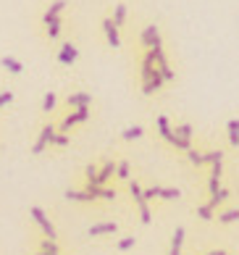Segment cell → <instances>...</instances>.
I'll return each mask as SVG.
<instances>
[{
    "mask_svg": "<svg viewBox=\"0 0 239 255\" xmlns=\"http://www.w3.org/2000/svg\"><path fill=\"white\" fill-rule=\"evenodd\" d=\"M29 216H32V221H34V224H37V226H40V229H42V234H45L47 240H55V237H58V232H55L53 221L47 219V213L42 211L40 205H32V208H29Z\"/></svg>",
    "mask_w": 239,
    "mask_h": 255,
    "instance_id": "cell-1",
    "label": "cell"
},
{
    "mask_svg": "<svg viewBox=\"0 0 239 255\" xmlns=\"http://www.w3.org/2000/svg\"><path fill=\"white\" fill-rule=\"evenodd\" d=\"M90 116H92V108H79V111H71L69 116H66L63 121L55 129L61 131V134H69V131L76 127V124H84V121H90Z\"/></svg>",
    "mask_w": 239,
    "mask_h": 255,
    "instance_id": "cell-2",
    "label": "cell"
},
{
    "mask_svg": "<svg viewBox=\"0 0 239 255\" xmlns=\"http://www.w3.org/2000/svg\"><path fill=\"white\" fill-rule=\"evenodd\" d=\"M55 124H45L42 131H40V137H37V142L32 145V155H40L47 150V145H53V137H55Z\"/></svg>",
    "mask_w": 239,
    "mask_h": 255,
    "instance_id": "cell-3",
    "label": "cell"
},
{
    "mask_svg": "<svg viewBox=\"0 0 239 255\" xmlns=\"http://www.w3.org/2000/svg\"><path fill=\"white\" fill-rule=\"evenodd\" d=\"M155 129H158V137L163 139L166 145L174 147V124H171V119L166 116V113H160V116H155Z\"/></svg>",
    "mask_w": 239,
    "mask_h": 255,
    "instance_id": "cell-4",
    "label": "cell"
},
{
    "mask_svg": "<svg viewBox=\"0 0 239 255\" xmlns=\"http://www.w3.org/2000/svg\"><path fill=\"white\" fill-rule=\"evenodd\" d=\"M139 45L142 48H158V45H163V40H160V29H158V24H147L145 29H142L139 34Z\"/></svg>",
    "mask_w": 239,
    "mask_h": 255,
    "instance_id": "cell-5",
    "label": "cell"
},
{
    "mask_svg": "<svg viewBox=\"0 0 239 255\" xmlns=\"http://www.w3.org/2000/svg\"><path fill=\"white\" fill-rule=\"evenodd\" d=\"M116 176V160L105 158L100 168H98V179H95V187H108V182Z\"/></svg>",
    "mask_w": 239,
    "mask_h": 255,
    "instance_id": "cell-6",
    "label": "cell"
},
{
    "mask_svg": "<svg viewBox=\"0 0 239 255\" xmlns=\"http://www.w3.org/2000/svg\"><path fill=\"white\" fill-rule=\"evenodd\" d=\"M216 221L218 226H232V224H239V205H226L216 213Z\"/></svg>",
    "mask_w": 239,
    "mask_h": 255,
    "instance_id": "cell-7",
    "label": "cell"
},
{
    "mask_svg": "<svg viewBox=\"0 0 239 255\" xmlns=\"http://www.w3.org/2000/svg\"><path fill=\"white\" fill-rule=\"evenodd\" d=\"M232 195H234V190L224 184V187H221V190H218L213 197H208V203H210V208H213V211L218 213L221 208H226V205H229V200H232Z\"/></svg>",
    "mask_w": 239,
    "mask_h": 255,
    "instance_id": "cell-8",
    "label": "cell"
},
{
    "mask_svg": "<svg viewBox=\"0 0 239 255\" xmlns=\"http://www.w3.org/2000/svg\"><path fill=\"white\" fill-rule=\"evenodd\" d=\"M82 190H87L95 200H108V203H113L119 197V192L113 190V187H95V184H84Z\"/></svg>",
    "mask_w": 239,
    "mask_h": 255,
    "instance_id": "cell-9",
    "label": "cell"
},
{
    "mask_svg": "<svg viewBox=\"0 0 239 255\" xmlns=\"http://www.w3.org/2000/svg\"><path fill=\"white\" fill-rule=\"evenodd\" d=\"M66 106H69L71 111L92 108V95H90V92H71V95L66 98Z\"/></svg>",
    "mask_w": 239,
    "mask_h": 255,
    "instance_id": "cell-10",
    "label": "cell"
},
{
    "mask_svg": "<svg viewBox=\"0 0 239 255\" xmlns=\"http://www.w3.org/2000/svg\"><path fill=\"white\" fill-rule=\"evenodd\" d=\"M116 232H119L116 221H100V224H92L87 229L90 237H108V234H116Z\"/></svg>",
    "mask_w": 239,
    "mask_h": 255,
    "instance_id": "cell-11",
    "label": "cell"
},
{
    "mask_svg": "<svg viewBox=\"0 0 239 255\" xmlns=\"http://www.w3.org/2000/svg\"><path fill=\"white\" fill-rule=\"evenodd\" d=\"M184 242H187V226H176V229H174V237H171L168 255H181V250H184Z\"/></svg>",
    "mask_w": 239,
    "mask_h": 255,
    "instance_id": "cell-12",
    "label": "cell"
},
{
    "mask_svg": "<svg viewBox=\"0 0 239 255\" xmlns=\"http://www.w3.org/2000/svg\"><path fill=\"white\" fill-rule=\"evenodd\" d=\"M76 58H79V48H76L74 42H63V45H61V50H58V63L71 66Z\"/></svg>",
    "mask_w": 239,
    "mask_h": 255,
    "instance_id": "cell-13",
    "label": "cell"
},
{
    "mask_svg": "<svg viewBox=\"0 0 239 255\" xmlns=\"http://www.w3.org/2000/svg\"><path fill=\"white\" fill-rule=\"evenodd\" d=\"M103 32L108 37L111 48H121V34H119V26L113 24V18H103Z\"/></svg>",
    "mask_w": 239,
    "mask_h": 255,
    "instance_id": "cell-14",
    "label": "cell"
},
{
    "mask_svg": "<svg viewBox=\"0 0 239 255\" xmlns=\"http://www.w3.org/2000/svg\"><path fill=\"white\" fill-rule=\"evenodd\" d=\"M195 219L197 221H203V224H210V221H216V211L210 208V203H197L195 205Z\"/></svg>",
    "mask_w": 239,
    "mask_h": 255,
    "instance_id": "cell-15",
    "label": "cell"
},
{
    "mask_svg": "<svg viewBox=\"0 0 239 255\" xmlns=\"http://www.w3.org/2000/svg\"><path fill=\"white\" fill-rule=\"evenodd\" d=\"M226 137H229V147L239 150V119H229L226 121Z\"/></svg>",
    "mask_w": 239,
    "mask_h": 255,
    "instance_id": "cell-16",
    "label": "cell"
},
{
    "mask_svg": "<svg viewBox=\"0 0 239 255\" xmlns=\"http://www.w3.org/2000/svg\"><path fill=\"white\" fill-rule=\"evenodd\" d=\"M224 160H226V150L224 147H205V166L224 163Z\"/></svg>",
    "mask_w": 239,
    "mask_h": 255,
    "instance_id": "cell-17",
    "label": "cell"
},
{
    "mask_svg": "<svg viewBox=\"0 0 239 255\" xmlns=\"http://www.w3.org/2000/svg\"><path fill=\"white\" fill-rule=\"evenodd\" d=\"M184 155H187V160H189V166H195L197 171H200V168H205V150L189 147V150H187Z\"/></svg>",
    "mask_w": 239,
    "mask_h": 255,
    "instance_id": "cell-18",
    "label": "cell"
},
{
    "mask_svg": "<svg viewBox=\"0 0 239 255\" xmlns=\"http://www.w3.org/2000/svg\"><path fill=\"white\" fill-rule=\"evenodd\" d=\"M63 8H66V0H53V3L47 5V11L42 13V24H47L50 18H58L63 13Z\"/></svg>",
    "mask_w": 239,
    "mask_h": 255,
    "instance_id": "cell-19",
    "label": "cell"
},
{
    "mask_svg": "<svg viewBox=\"0 0 239 255\" xmlns=\"http://www.w3.org/2000/svg\"><path fill=\"white\" fill-rule=\"evenodd\" d=\"M63 197H66V200H71V203H95V197L87 190H66Z\"/></svg>",
    "mask_w": 239,
    "mask_h": 255,
    "instance_id": "cell-20",
    "label": "cell"
},
{
    "mask_svg": "<svg viewBox=\"0 0 239 255\" xmlns=\"http://www.w3.org/2000/svg\"><path fill=\"white\" fill-rule=\"evenodd\" d=\"M139 137H145V127H142V124L126 127V129L121 131V139H123V142H134V139H139Z\"/></svg>",
    "mask_w": 239,
    "mask_h": 255,
    "instance_id": "cell-21",
    "label": "cell"
},
{
    "mask_svg": "<svg viewBox=\"0 0 239 255\" xmlns=\"http://www.w3.org/2000/svg\"><path fill=\"white\" fill-rule=\"evenodd\" d=\"M0 66H3L5 71H11V74H21V71H24V63H21V61H16V58H11V55L0 58Z\"/></svg>",
    "mask_w": 239,
    "mask_h": 255,
    "instance_id": "cell-22",
    "label": "cell"
},
{
    "mask_svg": "<svg viewBox=\"0 0 239 255\" xmlns=\"http://www.w3.org/2000/svg\"><path fill=\"white\" fill-rule=\"evenodd\" d=\"M181 197V190L179 187H160V195H158V200H166V203H174Z\"/></svg>",
    "mask_w": 239,
    "mask_h": 255,
    "instance_id": "cell-23",
    "label": "cell"
},
{
    "mask_svg": "<svg viewBox=\"0 0 239 255\" xmlns=\"http://www.w3.org/2000/svg\"><path fill=\"white\" fill-rule=\"evenodd\" d=\"M126 16H129L126 3H119L116 8H113V24H116V26H123V24H126Z\"/></svg>",
    "mask_w": 239,
    "mask_h": 255,
    "instance_id": "cell-24",
    "label": "cell"
},
{
    "mask_svg": "<svg viewBox=\"0 0 239 255\" xmlns=\"http://www.w3.org/2000/svg\"><path fill=\"white\" fill-rule=\"evenodd\" d=\"M116 176L121 182H129L131 179V163L129 160H116Z\"/></svg>",
    "mask_w": 239,
    "mask_h": 255,
    "instance_id": "cell-25",
    "label": "cell"
},
{
    "mask_svg": "<svg viewBox=\"0 0 239 255\" xmlns=\"http://www.w3.org/2000/svg\"><path fill=\"white\" fill-rule=\"evenodd\" d=\"M126 190H129V195H131V200H134V203H142V200H145V197H142V190H145V187H142L137 179H129Z\"/></svg>",
    "mask_w": 239,
    "mask_h": 255,
    "instance_id": "cell-26",
    "label": "cell"
},
{
    "mask_svg": "<svg viewBox=\"0 0 239 255\" xmlns=\"http://www.w3.org/2000/svg\"><path fill=\"white\" fill-rule=\"evenodd\" d=\"M137 213H139V221L142 224H152V208H150V203H145V200H142V203H137Z\"/></svg>",
    "mask_w": 239,
    "mask_h": 255,
    "instance_id": "cell-27",
    "label": "cell"
},
{
    "mask_svg": "<svg viewBox=\"0 0 239 255\" xmlns=\"http://www.w3.org/2000/svg\"><path fill=\"white\" fill-rule=\"evenodd\" d=\"M61 26H63L61 16H58V18H50V21L45 24V32H47V37H50V40H55V37L61 34Z\"/></svg>",
    "mask_w": 239,
    "mask_h": 255,
    "instance_id": "cell-28",
    "label": "cell"
},
{
    "mask_svg": "<svg viewBox=\"0 0 239 255\" xmlns=\"http://www.w3.org/2000/svg\"><path fill=\"white\" fill-rule=\"evenodd\" d=\"M224 187V179H218V176H210L208 174V182H205V192H208V197H213L218 190Z\"/></svg>",
    "mask_w": 239,
    "mask_h": 255,
    "instance_id": "cell-29",
    "label": "cell"
},
{
    "mask_svg": "<svg viewBox=\"0 0 239 255\" xmlns=\"http://www.w3.org/2000/svg\"><path fill=\"white\" fill-rule=\"evenodd\" d=\"M40 253L61 255V248H58V242H55V240H47V237H42V240H40Z\"/></svg>",
    "mask_w": 239,
    "mask_h": 255,
    "instance_id": "cell-30",
    "label": "cell"
},
{
    "mask_svg": "<svg viewBox=\"0 0 239 255\" xmlns=\"http://www.w3.org/2000/svg\"><path fill=\"white\" fill-rule=\"evenodd\" d=\"M137 245V237L134 234H131V237H121L119 242H116V250H121V253H129L131 248H134Z\"/></svg>",
    "mask_w": 239,
    "mask_h": 255,
    "instance_id": "cell-31",
    "label": "cell"
},
{
    "mask_svg": "<svg viewBox=\"0 0 239 255\" xmlns=\"http://www.w3.org/2000/svg\"><path fill=\"white\" fill-rule=\"evenodd\" d=\"M55 103H58V98H55V92H53V90H50V92H45V98H42V111H45V113L55 111Z\"/></svg>",
    "mask_w": 239,
    "mask_h": 255,
    "instance_id": "cell-32",
    "label": "cell"
},
{
    "mask_svg": "<svg viewBox=\"0 0 239 255\" xmlns=\"http://www.w3.org/2000/svg\"><path fill=\"white\" fill-rule=\"evenodd\" d=\"M158 195H160V184H150V187H145V190H142V197H145V203L158 200Z\"/></svg>",
    "mask_w": 239,
    "mask_h": 255,
    "instance_id": "cell-33",
    "label": "cell"
},
{
    "mask_svg": "<svg viewBox=\"0 0 239 255\" xmlns=\"http://www.w3.org/2000/svg\"><path fill=\"white\" fill-rule=\"evenodd\" d=\"M98 163H87V168H84V176H87V184H95V179H98Z\"/></svg>",
    "mask_w": 239,
    "mask_h": 255,
    "instance_id": "cell-34",
    "label": "cell"
},
{
    "mask_svg": "<svg viewBox=\"0 0 239 255\" xmlns=\"http://www.w3.org/2000/svg\"><path fill=\"white\" fill-rule=\"evenodd\" d=\"M71 142V134H61V131H55V137H53V145L55 147H66Z\"/></svg>",
    "mask_w": 239,
    "mask_h": 255,
    "instance_id": "cell-35",
    "label": "cell"
},
{
    "mask_svg": "<svg viewBox=\"0 0 239 255\" xmlns=\"http://www.w3.org/2000/svg\"><path fill=\"white\" fill-rule=\"evenodd\" d=\"M11 100H13V92H11V90H3V92H0V108L8 106Z\"/></svg>",
    "mask_w": 239,
    "mask_h": 255,
    "instance_id": "cell-36",
    "label": "cell"
},
{
    "mask_svg": "<svg viewBox=\"0 0 239 255\" xmlns=\"http://www.w3.org/2000/svg\"><path fill=\"white\" fill-rule=\"evenodd\" d=\"M210 176L224 179V163H213V166H210Z\"/></svg>",
    "mask_w": 239,
    "mask_h": 255,
    "instance_id": "cell-37",
    "label": "cell"
},
{
    "mask_svg": "<svg viewBox=\"0 0 239 255\" xmlns=\"http://www.w3.org/2000/svg\"><path fill=\"white\" fill-rule=\"evenodd\" d=\"M213 253H216V255H229V250H226V248H213Z\"/></svg>",
    "mask_w": 239,
    "mask_h": 255,
    "instance_id": "cell-38",
    "label": "cell"
},
{
    "mask_svg": "<svg viewBox=\"0 0 239 255\" xmlns=\"http://www.w3.org/2000/svg\"><path fill=\"white\" fill-rule=\"evenodd\" d=\"M205 255H216V253H213V250H208V253H205Z\"/></svg>",
    "mask_w": 239,
    "mask_h": 255,
    "instance_id": "cell-39",
    "label": "cell"
},
{
    "mask_svg": "<svg viewBox=\"0 0 239 255\" xmlns=\"http://www.w3.org/2000/svg\"><path fill=\"white\" fill-rule=\"evenodd\" d=\"M37 255H50V253H37Z\"/></svg>",
    "mask_w": 239,
    "mask_h": 255,
    "instance_id": "cell-40",
    "label": "cell"
}]
</instances>
